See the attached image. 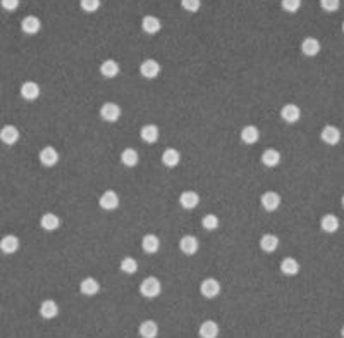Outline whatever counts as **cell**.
Here are the masks:
<instances>
[{"label":"cell","instance_id":"obj_1","mask_svg":"<svg viewBox=\"0 0 344 338\" xmlns=\"http://www.w3.org/2000/svg\"><path fill=\"white\" fill-rule=\"evenodd\" d=\"M140 293L143 297H146V298H155V297H159L160 293H162V285H160V281L157 280L155 276H148V278H145L143 281H141V285H140Z\"/></svg>","mask_w":344,"mask_h":338},{"label":"cell","instance_id":"obj_2","mask_svg":"<svg viewBox=\"0 0 344 338\" xmlns=\"http://www.w3.org/2000/svg\"><path fill=\"white\" fill-rule=\"evenodd\" d=\"M162 67L157 61H154V59H146V61H143L140 64V75L146 78V80H154V78H157L160 75Z\"/></svg>","mask_w":344,"mask_h":338},{"label":"cell","instance_id":"obj_3","mask_svg":"<svg viewBox=\"0 0 344 338\" xmlns=\"http://www.w3.org/2000/svg\"><path fill=\"white\" fill-rule=\"evenodd\" d=\"M100 117L107 122H116L121 117V107L114 102H107L100 107Z\"/></svg>","mask_w":344,"mask_h":338},{"label":"cell","instance_id":"obj_4","mask_svg":"<svg viewBox=\"0 0 344 338\" xmlns=\"http://www.w3.org/2000/svg\"><path fill=\"white\" fill-rule=\"evenodd\" d=\"M98 205H100L103 210H114L119 207V195H117L114 190H107V192H103L100 195V199H98Z\"/></svg>","mask_w":344,"mask_h":338},{"label":"cell","instance_id":"obj_5","mask_svg":"<svg viewBox=\"0 0 344 338\" xmlns=\"http://www.w3.org/2000/svg\"><path fill=\"white\" fill-rule=\"evenodd\" d=\"M200 292L205 298H215L220 293V283L214 278H206V280L201 281Z\"/></svg>","mask_w":344,"mask_h":338},{"label":"cell","instance_id":"obj_6","mask_svg":"<svg viewBox=\"0 0 344 338\" xmlns=\"http://www.w3.org/2000/svg\"><path fill=\"white\" fill-rule=\"evenodd\" d=\"M320 140L327 145H337L339 141H341V131H339V128H336V126L327 124L323 126L320 133Z\"/></svg>","mask_w":344,"mask_h":338},{"label":"cell","instance_id":"obj_7","mask_svg":"<svg viewBox=\"0 0 344 338\" xmlns=\"http://www.w3.org/2000/svg\"><path fill=\"white\" fill-rule=\"evenodd\" d=\"M260 202H262V207L265 210L274 212V210H277L279 205H281V195L277 192H265L262 195V199H260Z\"/></svg>","mask_w":344,"mask_h":338},{"label":"cell","instance_id":"obj_8","mask_svg":"<svg viewBox=\"0 0 344 338\" xmlns=\"http://www.w3.org/2000/svg\"><path fill=\"white\" fill-rule=\"evenodd\" d=\"M42 90H40V85L34 81H24L21 85V97L24 100H36L38 97H40Z\"/></svg>","mask_w":344,"mask_h":338},{"label":"cell","instance_id":"obj_9","mask_svg":"<svg viewBox=\"0 0 344 338\" xmlns=\"http://www.w3.org/2000/svg\"><path fill=\"white\" fill-rule=\"evenodd\" d=\"M179 204H181V207L183 209L191 210L200 204V195L196 193L195 190H186V192H183L179 195Z\"/></svg>","mask_w":344,"mask_h":338},{"label":"cell","instance_id":"obj_10","mask_svg":"<svg viewBox=\"0 0 344 338\" xmlns=\"http://www.w3.org/2000/svg\"><path fill=\"white\" fill-rule=\"evenodd\" d=\"M320 48H322L320 42H318L317 38H313V37L304 38V40L301 42V52L307 57H315V56H318V54H320Z\"/></svg>","mask_w":344,"mask_h":338},{"label":"cell","instance_id":"obj_11","mask_svg":"<svg viewBox=\"0 0 344 338\" xmlns=\"http://www.w3.org/2000/svg\"><path fill=\"white\" fill-rule=\"evenodd\" d=\"M19 140V130L14 124H6L0 130V141L6 145H14Z\"/></svg>","mask_w":344,"mask_h":338},{"label":"cell","instance_id":"obj_12","mask_svg":"<svg viewBox=\"0 0 344 338\" xmlns=\"http://www.w3.org/2000/svg\"><path fill=\"white\" fill-rule=\"evenodd\" d=\"M179 248L184 256H195L196 251H198V240L193 235H186L179 240Z\"/></svg>","mask_w":344,"mask_h":338},{"label":"cell","instance_id":"obj_13","mask_svg":"<svg viewBox=\"0 0 344 338\" xmlns=\"http://www.w3.org/2000/svg\"><path fill=\"white\" fill-rule=\"evenodd\" d=\"M40 163L45 168H53L59 163V152L53 147H45L40 150Z\"/></svg>","mask_w":344,"mask_h":338},{"label":"cell","instance_id":"obj_14","mask_svg":"<svg viewBox=\"0 0 344 338\" xmlns=\"http://www.w3.org/2000/svg\"><path fill=\"white\" fill-rule=\"evenodd\" d=\"M219 331L220 328L215 321L212 319H206L200 325V330H198V335L201 338H217L219 336Z\"/></svg>","mask_w":344,"mask_h":338},{"label":"cell","instance_id":"obj_15","mask_svg":"<svg viewBox=\"0 0 344 338\" xmlns=\"http://www.w3.org/2000/svg\"><path fill=\"white\" fill-rule=\"evenodd\" d=\"M21 29L26 35H36L42 29V21L36 16H26L21 21Z\"/></svg>","mask_w":344,"mask_h":338},{"label":"cell","instance_id":"obj_16","mask_svg":"<svg viewBox=\"0 0 344 338\" xmlns=\"http://www.w3.org/2000/svg\"><path fill=\"white\" fill-rule=\"evenodd\" d=\"M19 248V238L16 235H6V237H2L0 240V251L4 254H16Z\"/></svg>","mask_w":344,"mask_h":338},{"label":"cell","instance_id":"obj_17","mask_svg":"<svg viewBox=\"0 0 344 338\" xmlns=\"http://www.w3.org/2000/svg\"><path fill=\"white\" fill-rule=\"evenodd\" d=\"M281 117L286 122H289V124H293V122L299 121V117H301V109L294 104H286L281 109Z\"/></svg>","mask_w":344,"mask_h":338},{"label":"cell","instance_id":"obj_18","mask_svg":"<svg viewBox=\"0 0 344 338\" xmlns=\"http://www.w3.org/2000/svg\"><path fill=\"white\" fill-rule=\"evenodd\" d=\"M141 29H143L145 33H148V35H155V33H159L162 29V23L160 19L155 16H145L141 19Z\"/></svg>","mask_w":344,"mask_h":338},{"label":"cell","instance_id":"obj_19","mask_svg":"<svg viewBox=\"0 0 344 338\" xmlns=\"http://www.w3.org/2000/svg\"><path fill=\"white\" fill-rule=\"evenodd\" d=\"M40 314L43 319H53V317L59 316V306L55 300H43L40 306Z\"/></svg>","mask_w":344,"mask_h":338},{"label":"cell","instance_id":"obj_20","mask_svg":"<svg viewBox=\"0 0 344 338\" xmlns=\"http://www.w3.org/2000/svg\"><path fill=\"white\" fill-rule=\"evenodd\" d=\"M80 290H81L83 295L93 297V295H97V293L100 292V283H98L95 278H85V280L81 281V285H80Z\"/></svg>","mask_w":344,"mask_h":338},{"label":"cell","instance_id":"obj_21","mask_svg":"<svg viewBox=\"0 0 344 338\" xmlns=\"http://www.w3.org/2000/svg\"><path fill=\"white\" fill-rule=\"evenodd\" d=\"M138 331H140L141 338H157V335H159V326H157L155 321L146 319L140 325Z\"/></svg>","mask_w":344,"mask_h":338},{"label":"cell","instance_id":"obj_22","mask_svg":"<svg viewBox=\"0 0 344 338\" xmlns=\"http://www.w3.org/2000/svg\"><path fill=\"white\" fill-rule=\"evenodd\" d=\"M258 138H260V131H258L257 126L248 124V126H244V128L241 130V140H243L246 145H253V144H257Z\"/></svg>","mask_w":344,"mask_h":338},{"label":"cell","instance_id":"obj_23","mask_svg":"<svg viewBox=\"0 0 344 338\" xmlns=\"http://www.w3.org/2000/svg\"><path fill=\"white\" fill-rule=\"evenodd\" d=\"M159 247H160V240L154 233L145 235L143 240H141V248H143L146 254H155L159 251Z\"/></svg>","mask_w":344,"mask_h":338},{"label":"cell","instance_id":"obj_24","mask_svg":"<svg viewBox=\"0 0 344 338\" xmlns=\"http://www.w3.org/2000/svg\"><path fill=\"white\" fill-rule=\"evenodd\" d=\"M279 163H281V152L277 149H267L262 154V164L267 168H275Z\"/></svg>","mask_w":344,"mask_h":338},{"label":"cell","instance_id":"obj_25","mask_svg":"<svg viewBox=\"0 0 344 338\" xmlns=\"http://www.w3.org/2000/svg\"><path fill=\"white\" fill-rule=\"evenodd\" d=\"M162 163L167 168H176L179 163H181V154L179 150L176 149H165L164 154H162Z\"/></svg>","mask_w":344,"mask_h":338},{"label":"cell","instance_id":"obj_26","mask_svg":"<svg viewBox=\"0 0 344 338\" xmlns=\"http://www.w3.org/2000/svg\"><path fill=\"white\" fill-rule=\"evenodd\" d=\"M277 247H279V238L275 237V235L267 233V235H263V237L260 238V248H262L263 252L272 254Z\"/></svg>","mask_w":344,"mask_h":338},{"label":"cell","instance_id":"obj_27","mask_svg":"<svg viewBox=\"0 0 344 338\" xmlns=\"http://www.w3.org/2000/svg\"><path fill=\"white\" fill-rule=\"evenodd\" d=\"M119 71H121L119 64H117L116 61H112V59L103 61L102 66H100V73H102L103 78H116L117 75H119Z\"/></svg>","mask_w":344,"mask_h":338},{"label":"cell","instance_id":"obj_28","mask_svg":"<svg viewBox=\"0 0 344 338\" xmlns=\"http://www.w3.org/2000/svg\"><path fill=\"white\" fill-rule=\"evenodd\" d=\"M40 224L45 232H55V229L61 226V219H59V216H55V214L47 212V214H43L42 216Z\"/></svg>","mask_w":344,"mask_h":338},{"label":"cell","instance_id":"obj_29","mask_svg":"<svg viewBox=\"0 0 344 338\" xmlns=\"http://www.w3.org/2000/svg\"><path fill=\"white\" fill-rule=\"evenodd\" d=\"M141 140L146 141V144H155L159 140V128L155 124H145L143 128L140 130Z\"/></svg>","mask_w":344,"mask_h":338},{"label":"cell","instance_id":"obj_30","mask_svg":"<svg viewBox=\"0 0 344 338\" xmlns=\"http://www.w3.org/2000/svg\"><path fill=\"white\" fill-rule=\"evenodd\" d=\"M320 228L326 233H336L339 229V219H337V216H334V214H326V216L320 219Z\"/></svg>","mask_w":344,"mask_h":338},{"label":"cell","instance_id":"obj_31","mask_svg":"<svg viewBox=\"0 0 344 338\" xmlns=\"http://www.w3.org/2000/svg\"><path fill=\"white\" fill-rule=\"evenodd\" d=\"M281 273L286 274V276H294V274L299 273V262L293 257H286L281 262Z\"/></svg>","mask_w":344,"mask_h":338},{"label":"cell","instance_id":"obj_32","mask_svg":"<svg viewBox=\"0 0 344 338\" xmlns=\"http://www.w3.org/2000/svg\"><path fill=\"white\" fill-rule=\"evenodd\" d=\"M121 163L127 166V168H135V166L140 163V155L135 149H124L121 154Z\"/></svg>","mask_w":344,"mask_h":338},{"label":"cell","instance_id":"obj_33","mask_svg":"<svg viewBox=\"0 0 344 338\" xmlns=\"http://www.w3.org/2000/svg\"><path fill=\"white\" fill-rule=\"evenodd\" d=\"M121 271L126 274H135L138 271V262L132 257H124L121 261Z\"/></svg>","mask_w":344,"mask_h":338},{"label":"cell","instance_id":"obj_34","mask_svg":"<svg viewBox=\"0 0 344 338\" xmlns=\"http://www.w3.org/2000/svg\"><path fill=\"white\" fill-rule=\"evenodd\" d=\"M80 6L85 12L91 14V12H97L98 9H100L102 2L100 0H80Z\"/></svg>","mask_w":344,"mask_h":338},{"label":"cell","instance_id":"obj_35","mask_svg":"<svg viewBox=\"0 0 344 338\" xmlns=\"http://www.w3.org/2000/svg\"><path fill=\"white\" fill-rule=\"evenodd\" d=\"M281 7L289 14H294L301 7V0H281Z\"/></svg>","mask_w":344,"mask_h":338},{"label":"cell","instance_id":"obj_36","mask_svg":"<svg viewBox=\"0 0 344 338\" xmlns=\"http://www.w3.org/2000/svg\"><path fill=\"white\" fill-rule=\"evenodd\" d=\"M201 224H203L205 229L212 232V229H217L219 228V218L214 216V214H206V216L201 219Z\"/></svg>","mask_w":344,"mask_h":338},{"label":"cell","instance_id":"obj_37","mask_svg":"<svg viewBox=\"0 0 344 338\" xmlns=\"http://www.w3.org/2000/svg\"><path fill=\"white\" fill-rule=\"evenodd\" d=\"M181 7H183L186 12H198L201 7V2L200 0H181Z\"/></svg>","mask_w":344,"mask_h":338},{"label":"cell","instance_id":"obj_38","mask_svg":"<svg viewBox=\"0 0 344 338\" xmlns=\"http://www.w3.org/2000/svg\"><path fill=\"white\" fill-rule=\"evenodd\" d=\"M320 7L326 12H336L341 7V0H320Z\"/></svg>","mask_w":344,"mask_h":338},{"label":"cell","instance_id":"obj_39","mask_svg":"<svg viewBox=\"0 0 344 338\" xmlns=\"http://www.w3.org/2000/svg\"><path fill=\"white\" fill-rule=\"evenodd\" d=\"M0 6H2L4 11L14 12L19 7V0H0Z\"/></svg>","mask_w":344,"mask_h":338},{"label":"cell","instance_id":"obj_40","mask_svg":"<svg viewBox=\"0 0 344 338\" xmlns=\"http://www.w3.org/2000/svg\"><path fill=\"white\" fill-rule=\"evenodd\" d=\"M341 336L344 338V326H342V330H341Z\"/></svg>","mask_w":344,"mask_h":338},{"label":"cell","instance_id":"obj_41","mask_svg":"<svg viewBox=\"0 0 344 338\" xmlns=\"http://www.w3.org/2000/svg\"><path fill=\"white\" fill-rule=\"evenodd\" d=\"M342 207H344V195H342Z\"/></svg>","mask_w":344,"mask_h":338},{"label":"cell","instance_id":"obj_42","mask_svg":"<svg viewBox=\"0 0 344 338\" xmlns=\"http://www.w3.org/2000/svg\"><path fill=\"white\" fill-rule=\"evenodd\" d=\"M342 31H344V23H342Z\"/></svg>","mask_w":344,"mask_h":338}]
</instances>
